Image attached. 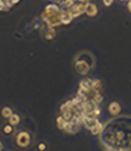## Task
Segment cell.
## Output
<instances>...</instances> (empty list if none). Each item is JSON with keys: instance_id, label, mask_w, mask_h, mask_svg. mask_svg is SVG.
<instances>
[{"instance_id": "6da1fadb", "label": "cell", "mask_w": 131, "mask_h": 151, "mask_svg": "<svg viewBox=\"0 0 131 151\" xmlns=\"http://www.w3.org/2000/svg\"><path fill=\"white\" fill-rule=\"evenodd\" d=\"M17 144L22 147H25L30 144V135L27 132H21L17 135Z\"/></svg>"}, {"instance_id": "7a4b0ae2", "label": "cell", "mask_w": 131, "mask_h": 151, "mask_svg": "<svg viewBox=\"0 0 131 151\" xmlns=\"http://www.w3.org/2000/svg\"><path fill=\"white\" fill-rule=\"evenodd\" d=\"M76 70L77 73H80V74H87L89 71V65L87 64L85 62H77L76 63Z\"/></svg>"}, {"instance_id": "3957f363", "label": "cell", "mask_w": 131, "mask_h": 151, "mask_svg": "<svg viewBox=\"0 0 131 151\" xmlns=\"http://www.w3.org/2000/svg\"><path fill=\"white\" fill-rule=\"evenodd\" d=\"M84 124L88 129H93L95 126H98V120L95 119H90V117H84Z\"/></svg>"}, {"instance_id": "277c9868", "label": "cell", "mask_w": 131, "mask_h": 151, "mask_svg": "<svg viewBox=\"0 0 131 151\" xmlns=\"http://www.w3.org/2000/svg\"><path fill=\"white\" fill-rule=\"evenodd\" d=\"M85 12L88 16H95L98 14V9L94 4H87L85 5Z\"/></svg>"}, {"instance_id": "5b68a950", "label": "cell", "mask_w": 131, "mask_h": 151, "mask_svg": "<svg viewBox=\"0 0 131 151\" xmlns=\"http://www.w3.org/2000/svg\"><path fill=\"white\" fill-rule=\"evenodd\" d=\"M108 109H110V112H111L112 115H117V114H119V111H120V106H119V104H118L117 102L111 103Z\"/></svg>"}, {"instance_id": "8992f818", "label": "cell", "mask_w": 131, "mask_h": 151, "mask_svg": "<svg viewBox=\"0 0 131 151\" xmlns=\"http://www.w3.org/2000/svg\"><path fill=\"white\" fill-rule=\"evenodd\" d=\"M46 12L48 14V16H54L58 14V7L54 5H49L46 7Z\"/></svg>"}, {"instance_id": "52a82bcc", "label": "cell", "mask_w": 131, "mask_h": 151, "mask_svg": "<svg viewBox=\"0 0 131 151\" xmlns=\"http://www.w3.org/2000/svg\"><path fill=\"white\" fill-rule=\"evenodd\" d=\"M9 119H10V123H11V124H18L19 121H21V117H19L17 114H12Z\"/></svg>"}, {"instance_id": "ba28073f", "label": "cell", "mask_w": 131, "mask_h": 151, "mask_svg": "<svg viewBox=\"0 0 131 151\" xmlns=\"http://www.w3.org/2000/svg\"><path fill=\"white\" fill-rule=\"evenodd\" d=\"M71 18H72V16L70 15V14H63L61 15V17H60V19H61V22L63 23H65V24H68V23H70V21H71Z\"/></svg>"}, {"instance_id": "9c48e42d", "label": "cell", "mask_w": 131, "mask_h": 151, "mask_svg": "<svg viewBox=\"0 0 131 151\" xmlns=\"http://www.w3.org/2000/svg\"><path fill=\"white\" fill-rule=\"evenodd\" d=\"M1 115H3L4 117H10V116L12 115V110H11V108H9V106L4 108L3 111H1Z\"/></svg>"}, {"instance_id": "30bf717a", "label": "cell", "mask_w": 131, "mask_h": 151, "mask_svg": "<svg viewBox=\"0 0 131 151\" xmlns=\"http://www.w3.org/2000/svg\"><path fill=\"white\" fill-rule=\"evenodd\" d=\"M81 87H82V88H85V91H88L90 87H91L90 80H83V81L81 82Z\"/></svg>"}, {"instance_id": "8fae6325", "label": "cell", "mask_w": 131, "mask_h": 151, "mask_svg": "<svg viewBox=\"0 0 131 151\" xmlns=\"http://www.w3.org/2000/svg\"><path fill=\"white\" fill-rule=\"evenodd\" d=\"M65 121H66V120H64L63 117H59L58 119V126H59V128H65V127H66V123H65Z\"/></svg>"}, {"instance_id": "7c38bea8", "label": "cell", "mask_w": 131, "mask_h": 151, "mask_svg": "<svg viewBox=\"0 0 131 151\" xmlns=\"http://www.w3.org/2000/svg\"><path fill=\"white\" fill-rule=\"evenodd\" d=\"M4 133H5V134L12 133V127H11V126H9V124L5 126V127H4Z\"/></svg>"}, {"instance_id": "4fadbf2b", "label": "cell", "mask_w": 131, "mask_h": 151, "mask_svg": "<svg viewBox=\"0 0 131 151\" xmlns=\"http://www.w3.org/2000/svg\"><path fill=\"white\" fill-rule=\"evenodd\" d=\"M112 1H113V0H103V3H105V4H106L107 6H110V5L112 4Z\"/></svg>"}, {"instance_id": "5bb4252c", "label": "cell", "mask_w": 131, "mask_h": 151, "mask_svg": "<svg viewBox=\"0 0 131 151\" xmlns=\"http://www.w3.org/2000/svg\"><path fill=\"white\" fill-rule=\"evenodd\" d=\"M38 147H40V150H45V149H46L45 144H40V146H38Z\"/></svg>"}, {"instance_id": "9a60e30c", "label": "cell", "mask_w": 131, "mask_h": 151, "mask_svg": "<svg viewBox=\"0 0 131 151\" xmlns=\"http://www.w3.org/2000/svg\"><path fill=\"white\" fill-rule=\"evenodd\" d=\"M3 7H4V4H3L1 0H0V10H3Z\"/></svg>"}, {"instance_id": "2e32d148", "label": "cell", "mask_w": 131, "mask_h": 151, "mask_svg": "<svg viewBox=\"0 0 131 151\" xmlns=\"http://www.w3.org/2000/svg\"><path fill=\"white\" fill-rule=\"evenodd\" d=\"M1 149H3V144H1V143H0V150H1Z\"/></svg>"}]
</instances>
